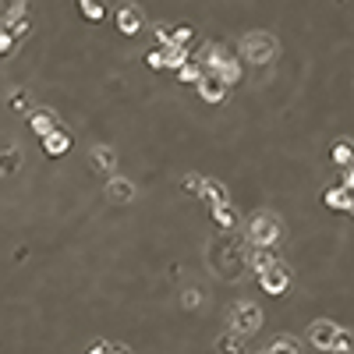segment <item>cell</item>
<instances>
[{"label":"cell","mask_w":354,"mask_h":354,"mask_svg":"<svg viewBox=\"0 0 354 354\" xmlns=\"http://www.w3.org/2000/svg\"><path fill=\"white\" fill-rule=\"evenodd\" d=\"M248 238H252L255 248H273L283 238V223L273 213H255L248 220Z\"/></svg>","instance_id":"6da1fadb"},{"label":"cell","mask_w":354,"mask_h":354,"mask_svg":"<svg viewBox=\"0 0 354 354\" xmlns=\"http://www.w3.org/2000/svg\"><path fill=\"white\" fill-rule=\"evenodd\" d=\"M241 57L248 64H269L277 57V39L269 32H248L241 39Z\"/></svg>","instance_id":"7a4b0ae2"},{"label":"cell","mask_w":354,"mask_h":354,"mask_svg":"<svg viewBox=\"0 0 354 354\" xmlns=\"http://www.w3.org/2000/svg\"><path fill=\"white\" fill-rule=\"evenodd\" d=\"M231 326H234L238 337H248V333H255V329L262 326V308L252 305V301H241V305L234 308V316H231Z\"/></svg>","instance_id":"3957f363"},{"label":"cell","mask_w":354,"mask_h":354,"mask_svg":"<svg viewBox=\"0 0 354 354\" xmlns=\"http://www.w3.org/2000/svg\"><path fill=\"white\" fill-rule=\"evenodd\" d=\"M259 280H262V290H269V294H287V290H290V269L277 259L273 266L262 269Z\"/></svg>","instance_id":"277c9868"},{"label":"cell","mask_w":354,"mask_h":354,"mask_svg":"<svg viewBox=\"0 0 354 354\" xmlns=\"http://www.w3.org/2000/svg\"><path fill=\"white\" fill-rule=\"evenodd\" d=\"M337 333H340V329L333 326L329 319H319V323L308 326V340L316 344V347H323V351H329L333 344H337Z\"/></svg>","instance_id":"5b68a950"},{"label":"cell","mask_w":354,"mask_h":354,"mask_svg":"<svg viewBox=\"0 0 354 354\" xmlns=\"http://www.w3.org/2000/svg\"><path fill=\"white\" fill-rule=\"evenodd\" d=\"M117 29L124 32V36H135L138 29H142V11L135 8V4H124V8H117Z\"/></svg>","instance_id":"8992f818"},{"label":"cell","mask_w":354,"mask_h":354,"mask_svg":"<svg viewBox=\"0 0 354 354\" xmlns=\"http://www.w3.org/2000/svg\"><path fill=\"white\" fill-rule=\"evenodd\" d=\"M199 92H202V99L220 103V99L227 96V81H223L220 75H210V71H205V75H202V81H199Z\"/></svg>","instance_id":"52a82bcc"},{"label":"cell","mask_w":354,"mask_h":354,"mask_svg":"<svg viewBox=\"0 0 354 354\" xmlns=\"http://www.w3.org/2000/svg\"><path fill=\"white\" fill-rule=\"evenodd\" d=\"M107 199H110V202H121V205H124V202H131V199H135V181L117 177V174H114V177H110V184H107Z\"/></svg>","instance_id":"ba28073f"},{"label":"cell","mask_w":354,"mask_h":354,"mask_svg":"<svg viewBox=\"0 0 354 354\" xmlns=\"http://www.w3.org/2000/svg\"><path fill=\"white\" fill-rule=\"evenodd\" d=\"M29 128L39 135V138H47V135H53L60 124H57V114H50V110H36V114H29Z\"/></svg>","instance_id":"9c48e42d"},{"label":"cell","mask_w":354,"mask_h":354,"mask_svg":"<svg viewBox=\"0 0 354 354\" xmlns=\"http://www.w3.org/2000/svg\"><path fill=\"white\" fill-rule=\"evenodd\" d=\"M323 202L329 205V210H347V213H351V205H354V195L344 188V184H333V188H326Z\"/></svg>","instance_id":"30bf717a"},{"label":"cell","mask_w":354,"mask_h":354,"mask_svg":"<svg viewBox=\"0 0 354 354\" xmlns=\"http://www.w3.org/2000/svg\"><path fill=\"white\" fill-rule=\"evenodd\" d=\"M43 149H47L50 156H64V153L71 149V135H68L64 128H57L53 135H47V138H43Z\"/></svg>","instance_id":"8fae6325"},{"label":"cell","mask_w":354,"mask_h":354,"mask_svg":"<svg viewBox=\"0 0 354 354\" xmlns=\"http://www.w3.org/2000/svg\"><path fill=\"white\" fill-rule=\"evenodd\" d=\"M92 163H96V170H99V174H114V166H117V153L110 149V145H96V149H92Z\"/></svg>","instance_id":"7c38bea8"},{"label":"cell","mask_w":354,"mask_h":354,"mask_svg":"<svg viewBox=\"0 0 354 354\" xmlns=\"http://www.w3.org/2000/svg\"><path fill=\"white\" fill-rule=\"evenodd\" d=\"M210 213H213V220L223 227V231L238 227V213H234V205H231V202H216V205H210Z\"/></svg>","instance_id":"4fadbf2b"},{"label":"cell","mask_w":354,"mask_h":354,"mask_svg":"<svg viewBox=\"0 0 354 354\" xmlns=\"http://www.w3.org/2000/svg\"><path fill=\"white\" fill-rule=\"evenodd\" d=\"M333 163H340V170H344V166H351L354 163V142L351 138H337V142H333Z\"/></svg>","instance_id":"5bb4252c"},{"label":"cell","mask_w":354,"mask_h":354,"mask_svg":"<svg viewBox=\"0 0 354 354\" xmlns=\"http://www.w3.org/2000/svg\"><path fill=\"white\" fill-rule=\"evenodd\" d=\"M266 354H301V347H298L294 337H277L273 344L266 347Z\"/></svg>","instance_id":"9a60e30c"},{"label":"cell","mask_w":354,"mask_h":354,"mask_svg":"<svg viewBox=\"0 0 354 354\" xmlns=\"http://www.w3.org/2000/svg\"><path fill=\"white\" fill-rule=\"evenodd\" d=\"M210 205H216V202H227V192H223V184H216V181H202V192H199Z\"/></svg>","instance_id":"2e32d148"},{"label":"cell","mask_w":354,"mask_h":354,"mask_svg":"<svg viewBox=\"0 0 354 354\" xmlns=\"http://www.w3.org/2000/svg\"><path fill=\"white\" fill-rule=\"evenodd\" d=\"M78 8H81V14H86L89 22H99V18L107 14V4H103V0H78Z\"/></svg>","instance_id":"e0dca14e"},{"label":"cell","mask_w":354,"mask_h":354,"mask_svg":"<svg viewBox=\"0 0 354 354\" xmlns=\"http://www.w3.org/2000/svg\"><path fill=\"white\" fill-rule=\"evenodd\" d=\"M18 163H22V156H18V149H4L0 153V174H14Z\"/></svg>","instance_id":"ac0fdd59"},{"label":"cell","mask_w":354,"mask_h":354,"mask_svg":"<svg viewBox=\"0 0 354 354\" xmlns=\"http://www.w3.org/2000/svg\"><path fill=\"white\" fill-rule=\"evenodd\" d=\"M248 262H252L255 273H262V269H266V266H273L277 259H273V252H269V248H259V252H255L252 259H248Z\"/></svg>","instance_id":"d6986e66"},{"label":"cell","mask_w":354,"mask_h":354,"mask_svg":"<svg viewBox=\"0 0 354 354\" xmlns=\"http://www.w3.org/2000/svg\"><path fill=\"white\" fill-rule=\"evenodd\" d=\"M177 75H181V81H202V75H205V71L195 64V60H188V64H184Z\"/></svg>","instance_id":"ffe728a7"},{"label":"cell","mask_w":354,"mask_h":354,"mask_svg":"<svg viewBox=\"0 0 354 354\" xmlns=\"http://www.w3.org/2000/svg\"><path fill=\"white\" fill-rule=\"evenodd\" d=\"M220 354H241V337H238V333H231V337L220 340Z\"/></svg>","instance_id":"44dd1931"},{"label":"cell","mask_w":354,"mask_h":354,"mask_svg":"<svg viewBox=\"0 0 354 354\" xmlns=\"http://www.w3.org/2000/svg\"><path fill=\"white\" fill-rule=\"evenodd\" d=\"M8 32H11L14 39H25V36H29V22H25V14H22V18H14V22L8 25Z\"/></svg>","instance_id":"7402d4cb"},{"label":"cell","mask_w":354,"mask_h":354,"mask_svg":"<svg viewBox=\"0 0 354 354\" xmlns=\"http://www.w3.org/2000/svg\"><path fill=\"white\" fill-rule=\"evenodd\" d=\"M14 43H18V39H14L8 29H0V57H4V53H11V50H14Z\"/></svg>","instance_id":"603a6c76"},{"label":"cell","mask_w":354,"mask_h":354,"mask_svg":"<svg viewBox=\"0 0 354 354\" xmlns=\"http://www.w3.org/2000/svg\"><path fill=\"white\" fill-rule=\"evenodd\" d=\"M340 184H344V188L354 195V163L351 166H344V174H340Z\"/></svg>","instance_id":"cb8c5ba5"},{"label":"cell","mask_w":354,"mask_h":354,"mask_svg":"<svg viewBox=\"0 0 354 354\" xmlns=\"http://www.w3.org/2000/svg\"><path fill=\"white\" fill-rule=\"evenodd\" d=\"M184 305H188V308L202 305V294H199V290H188V294H184Z\"/></svg>","instance_id":"d4e9b609"},{"label":"cell","mask_w":354,"mask_h":354,"mask_svg":"<svg viewBox=\"0 0 354 354\" xmlns=\"http://www.w3.org/2000/svg\"><path fill=\"white\" fill-rule=\"evenodd\" d=\"M11 107H29V96L25 92H14L11 96Z\"/></svg>","instance_id":"484cf974"},{"label":"cell","mask_w":354,"mask_h":354,"mask_svg":"<svg viewBox=\"0 0 354 354\" xmlns=\"http://www.w3.org/2000/svg\"><path fill=\"white\" fill-rule=\"evenodd\" d=\"M149 64H153V68H166V64H163V50H153V53H149Z\"/></svg>","instance_id":"4316f807"},{"label":"cell","mask_w":354,"mask_h":354,"mask_svg":"<svg viewBox=\"0 0 354 354\" xmlns=\"http://www.w3.org/2000/svg\"><path fill=\"white\" fill-rule=\"evenodd\" d=\"M89 354H110V344H96Z\"/></svg>","instance_id":"83f0119b"},{"label":"cell","mask_w":354,"mask_h":354,"mask_svg":"<svg viewBox=\"0 0 354 354\" xmlns=\"http://www.w3.org/2000/svg\"><path fill=\"white\" fill-rule=\"evenodd\" d=\"M110 354H128V351H124V347H114V344H110Z\"/></svg>","instance_id":"f1b7e54d"},{"label":"cell","mask_w":354,"mask_h":354,"mask_svg":"<svg viewBox=\"0 0 354 354\" xmlns=\"http://www.w3.org/2000/svg\"><path fill=\"white\" fill-rule=\"evenodd\" d=\"M351 216H354V205H351Z\"/></svg>","instance_id":"f546056e"},{"label":"cell","mask_w":354,"mask_h":354,"mask_svg":"<svg viewBox=\"0 0 354 354\" xmlns=\"http://www.w3.org/2000/svg\"><path fill=\"white\" fill-rule=\"evenodd\" d=\"M262 354H266V351H262Z\"/></svg>","instance_id":"4dcf8cb0"}]
</instances>
